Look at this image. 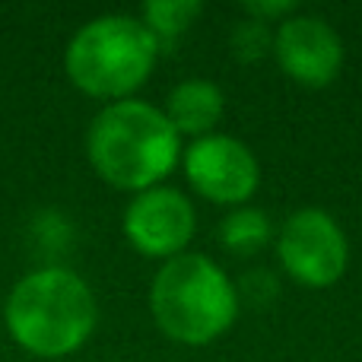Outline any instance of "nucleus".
Returning <instances> with one entry per match:
<instances>
[{"label":"nucleus","mask_w":362,"mask_h":362,"mask_svg":"<svg viewBox=\"0 0 362 362\" xmlns=\"http://www.w3.org/2000/svg\"><path fill=\"white\" fill-rule=\"evenodd\" d=\"M150 315L169 340L181 346H206L235 325V283L213 257L185 251L153 276Z\"/></svg>","instance_id":"obj_4"},{"label":"nucleus","mask_w":362,"mask_h":362,"mask_svg":"<svg viewBox=\"0 0 362 362\" xmlns=\"http://www.w3.org/2000/svg\"><path fill=\"white\" fill-rule=\"evenodd\" d=\"M121 229L137 255L165 264L187 251L197 232V213L187 194H181L178 187L156 185L131 197Z\"/></svg>","instance_id":"obj_7"},{"label":"nucleus","mask_w":362,"mask_h":362,"mask_svg":"<svg viewBox=\"0 0 362 362\" xmlns=\"http://www.w3.org/2000/svg\"><path fill=\"white\" fill-rule=\"evenodd\" d=\"M86 159L118 191H150L181 163V137L153 102L124 99L102 105L86 131Z\"/></svg>","instance_id":"obj_2"},{"label":"nucleus","mask_w":362,"mask_h":362,"mask_svg":"<svg viewBox=\"0 0 362 362\" xmlns=\"http://www.w3.org/2000/svg\"><path fill=\"white\" fill-rule=\"evenodd\" d=\"M229 51L235 61L257 64L267 54H274V32H270V25L257 23V19H242L229 32Z\"/></svg>","instance_id":"obj_12"},{"label":"nucleus","mask_w":362,"mask_h":362,"mask_svg":"<svg viewBox=\"0 0 362 362\" xmlns=\"http://www.w3.org/2000/svg\"><path fill=\"white\" fill-rule=\"evenodd\" d=\"M276 261L299 286L331 289L346 274L350 242L331 213L305 206L296 210L276 232Z\"/></svg>","instance_id":"obj_5"},{"label":"nucleus","mask_w":362,"mask_h":362,"mask_svg":"<svg viewBox=\"0 0 362 362\" xmlns=\"http://www.w3.org/2000/svg\"><path fill=\"white\" fill-rule=\"evenodd\" d=\"M242 13L248 19H257L264 25H280L289 16H296V0H264V4H245Z\"/></svg>","instance_id":"obj_14"},{"label":"nucleus","mask_w":362,"mask_h":362,"mask_svg":"<svg viewBox=\"0 0 362 362\" xmlns=\"http://www.w3.org/2000/svg\"><path fill=\"white\" fill-rule=\"evenodd\" d=\"M163 112L169 124L178 131V137L200 140L216 134V124L226 112V95L213 80L191 76V80H181L178 86H172Z\"/></svg>","instance_id":"obj_9"},{"label":"nucleus","mask_w":362,"mask_h":362,"mask_svg":"<svg viewBox=\"0 0 362 362\" xmlns=\"http://www.w3.org/2000/svg\"><path fill=\"white\" fill-rule=\"evenodd\" d=\"M235 293H238V305L248 302V305H255V308H264L276 299L280 286H276V276L270 274V270H248V274L238 280Z\"/></svg>","instance_id":"obj_13"},{"label":"nucleus","mask_w":362,"mask_h":362,"mask_svg":"<svg viewBox=\"0 0 362 362\" xmlns=\"http://www.w3.org/2000/svg\"><path fill=\"white\" fill-rule=\"evenodd\" d=\"M181 169L187 175V185L200 197L232 210L248 204L261 187L257 156L229 134L191 140V146L181 150Z\"/></svg>","instance_id":"obj_6"},{"label":"nucleus","mask_w":362,"mask_h":362,"mask_svg":"<svg viewBox=\"0 0 362 362\" xmlns=\"http://www.w3.org/2000/svg\"><path fill=\"white\" fill-rule=\"evenodd\" d=\"M270 238H274V223L257 206H235L219 223V245L238 257L257 255L261 248H267Z\"/></svg>","instance_id":"obj_10"},{"label":"nucleus","mask_w":362,"mask_h":362,"mask_svg":"<svg viewBox=\"0 0 362 362\" xmlns=\"http://www.w3.org/2000/svg\"><path fill=\"white\" fill-rule=\"evenodd\" d=\"M6 334L35 359L74 356L99 325L95 293L76 270L61 264L25 274L4 302Z\"/></svg>","instance_id":"obj_1"},{"label":"nucleus","mask_w":362,"mask_h":362,"mask_svg":"<svg viewBox=\"0 0 362 362\" xmlns=\"http://www.w3.org/2000/svg\"><path fill=\"white\" fill-rule=\"evenodd\" d=\"M200 13H204L200 0H150V4H144L140 23L153 32L159 48H169L197 23Z\"/></svg>","instance_id":"obj_11"},{"label":"nucleus","mask_w":362,"mask_h":362,"mask_svg":"<svg viewBox=\"0 0 362 362\" xmlns=\"http://www.w3.org/2000/svg\"><path fill=\"white\" fill-rule=\"evenodd\" d=\"M159 54L163 48L140 16L105 13L83 23L70 35L64 51V74L83 95L112 105L134 99V93L156 70Z\"/></svg>","instance_id":"obj_3"},{"label":"nucleus","mask_w":362,"mask_h":362,"mask_svg":"<svg viewBox=\"0 0 362 362\" xmlns=\"http://www.w3.org/2000/svg\"><path fill=\"white\" fill-rule=\"evenodd\" d=\"M274 57L293 83L305 89H325L340 76L344 42L327 19L289 16L274 32Z\"/></svg>","instance_id":"obj_8"}]
</instances>
